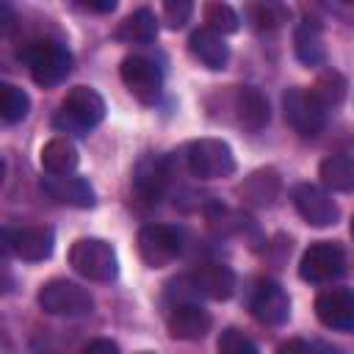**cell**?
I'll return each mask as SVG.
<instances>
[{"label": "cell", "mask_w": 354, "mask_h": 354, "mask_svg": "<svg viewBox=\"0 0 354 354\" xmlns=\"http://www.w3.org/2000/svg\"><path fill=\"white\" fill-rule=\"evenodd\" d=\"M11 28H14V11L8 3H0V30L11 33Z\"/></svg>", "instance_id": "836d02e7"}, {"label": "cell", "mask_w": 354, "mask_h": 354, "mask_svg": "<svg viewBox=\"0 0 354 354\" xmlns=\"http://www.w3.org/2000/svg\"><path fill=\"white\" fill-rule=\"evenodd\" d=\"M80 354H119V346H116L113 340H108V337H97V340H91Z\"/></svg>", "instance_id": "1f68e13d"}, {"label": "cell", "mask_w": 354, "mask_h": 354, "mask_svg": "<svg viewBox=\"0 0 354 354\" xmlns=\"http://www.w3.org/2000/svg\"><path fill=\"white\" fill-rule=\"evenodd\" d=\"M36 301L44 313L50 315H64V318H83L94 310V299L86 288L69 279H50L39 288Z\"/></svg>", "instance_id": "5b68a950"}, {"label": "cell", "mask_w": 354, "mask_h": 354, "mask_svg": "<svg viewBox=\"0 0 354 354\" xmlns=\"http://www.w3.org/2000/svg\"><path fill=\"white\" fill-rule=\"evenodd\" d=\"M39 160H41V169H44L47 174L64 177V174H72V171H75V166H77L80 158H77V147H75L66 136H55V138H50V141L41 147Z\"/></svg>", "instance_id": "44dd1931"}, {"label": "cell", "mask_w": 354, "mask_h": 354, "mask_svg": "<svg viewBox=\"0 0 354 354\" xmlns=\"http://www.w3.org/2000/svg\"><path fill=\"white\" fill-rule=\"evenodd\" d=\"M279 188H282V180H279L277 169H257V171H252V174L238 185V196H241L246 205L268 207V205L279 196Z\"/></svg>", "instance_id": "d6986e66"}, {"label": "cell", "mask_w": 354, "mask_h": 354, "mask_svg": "<svg viewBox=\"0 0 354 354\" xmlns=\"http://www.w3.org/2000/svg\"><path fill=\"white\" fill-rule=\"evenodd\" d=\"M232 108H235L238 124L243 130H249V133H260L271 119L268 100L254 86H238L235 94H232Z\"/></svg>", "instance_id": "9a60e30c"}, {"label": "cell", "mask_w": 354, "mask_h": 354, "mask_svg": "<svg viewBox=\"0 0 354 354\" xmlns=\"http://www.w3.org/2000/svg\"><path fill=\"white\" fill-rule=\"evenodd\" d=\"M188 171L199 180H221L235 171V155L221 138H196L185 149Z\"/></svg>", "instance_id": "277c9868"}, {"label": "cell", "mask_w": 354, "mask_h": 354, "mask_svg": "<svg viewBox=\"0 0 354 354\" xmlns=\"http://www.w3.org/2000/svg\"><path fill=\"white\" fill-rule=\"evenodd\" d=\"M318 174H321V183L332 191H340V194L354 191V158L351 155L324 158L318 166Z\"/></svg>", "instance_id": "cb8c5ba5"}, {"label": "cell", "mask_w": 354, "mask_h": 354, "mask_svg": "<svg viewBox=\"0 0 354 354\" xmlns=\"http://www.w3.org/2000/svg\"><path fill=\"white\" fill-rule=\"evenodd\" d=\"M310 91L315 94V100H318L326 111H332V108H337V105L343 102V97H346V80H343L340 72L326 69V72L318 75V80L313 83Z\"/></svg>", "instance_id": "d4e9b609"}, {"label": "cell", "mask_w": 354, "mask_h": 354, "mask_svg": "<svg viewBox=\"0 0 354 354\" xmlns=\"http://www.w3.org/2000/svg\"><path fill=\"white\" fill-rule=\"evenodd\" d=\"M113 36L127 44H149L158 36V17L149 8H136L116 25Z\"/></svg>", "instance_id": "603a6c76"}, {"label": "cell", "mask_w": 354, "mask_h": 354, "mask_svg": "<svg viewBox=\"0 0 354 354\" xmlns=\"http://www.w3.org/2000/svg\"><path fill=\"white\" fill-rule=\"evenodd\" d=\"M141 354H152V351H141Z\"/></svg>", "instance_id": "d590c367"}, {"label": "cell", "mask_w": 354, "mask_h": 354, "mask_svg": "<svg viewBox=\"0 0 354 354\" xmlns=\"http://www.w3.org/2000/svg\"><path fill=\"white\" fill-rule=\"evenodd\" d=\"M282 111H285V122L304 138L318 136L326 127V116H329V111L315 100V94L299 86L282 94Z\"/></svg>", "instance_id": "8992f818"}, {"label": "cell", "mask_w": 354, "mask_h": 354, "mask_svg": "<svg viewBox=\"0 0 354 354\" xmlns=\"http://www.w3.org/2000/svg\"><path fill=\"white\" fill-rule=\"evenodd\" d=\"M169 160L166 158H158V155H147L138 160L136 171H133V188L141 199L147 202H158L169 185Z\"/></svg>", "instance_id": "2e32d148"}, {"label": "cell", "mask_w": 354, "mask_h": 354, "mask_svg": "<svg viewBox=\"0 0 354 354\" xmlns=\"http://www.w3.org/2000/svg\"><path fill=\"white\" fill-rule=\"evenodd\" d=\"M218 354H260V351L249 335H243L235 326H227L218 335Z\"/></svg>", "instance_id": "f1b7e54d"}, {"label": "cell", "mask_w": 354, "mask_h": 354, "mask_svg": "<svg viewBox=\"0 0 354 354\" xmlns=\"http://www.w3.org/2000/svg\"><path fill=\"white\" fill-rule=\"evenodd\" d=\"M30 111V97L14 86V83H3L0 86V116L6 124H14L19 119H25Z\"/></svg>", "instance_id": "484cf974"}, {"label": "cell", "mask_w": 354, "mask_h": 354, "mask_svg": "<svg viewBox=\"0 0 354 354\" xmlns=\"http://www.w3.org/2000/svg\"><path fill=\"white\" fill-rule=\"evenodd\" d=\"M246 14H249V22H252L257 30H277V28H282V25L288 22V17H290L288 6H282V3H271V0L249 6Z\"/></svg>", "instance_id": "4316f807"}, {"label": "cell", "mask_w": 354, "mask_h": 354, "mask_svg": "<svg viewBox=\"0 0 354 354\" xmlns=\"http://www.w3.org/2000/svg\"><path fill=\"white\" fill-rule=\"evenodd\" d=\"M188 53L207 69H224L230 61V47L224 44V39L207 28H199L191 33L188 39Z\"/></svg>", "instance_id": "ffe728a7"}, {"label": "cell", "mask_w": 354, "mask_h": 354, "mask_svg": "<svg viewBox=\"0 0 354 354\" xmlns=\"http://www.w3.org/2000/svg\"><path fill=\"white\" fill-rule=\"evenodd\" d=\"M17 58L30 69V77L50 88V86H58L61 80H66V75L72 72V53L66 50V44L61 41H53V39H36V41H28Z\"/></svg>", "instance_id": "6da1fadb"}, {"label": "cell", "mask_w": 354, "mask_h": 354, "mask_svg": "<svg viewBox=\"0 0 354 354\" xmlns=\"http://www.w3.org/2000/svg\"><path fill=\"white\" fill-rule=\"evenodd\" d=\"M210 315L199 304H177L166 318V329L177 340H199L210 332Z\"/></svg>", "instance_id": "ac0fdd59"}, {"label": "cell", "mask_w": 354, "mask_h": 354, "mask_svg": "<svg viewBox=\"0 0 354 354\" xmlns=\"http://www.w3.org/2000/svg\"><path fill=\"white\" fill-rule=\"evenodd\" d=\"M102 119H105V100L100 97V91H94L91 86H75L61 102L55 127H61L64 133L86 136Z\"/></svg>", "instance_id": "7a4b0ae2"}, {"label": "cell", "mask_w": 354, "mask_h": 354, "mask_svg": "<svg viewBox=\"0 0 354 354\" xmlns=\"http://www.w3.org/2000/svg\"><path fill=\"white\" fill-rule=\"evenodd\" d=\"M351 238H354V218H351Z\"/></svg>", "instance_id": "e575fe53"}, {"label": "cell", "mask_w": 354, "mask_h": 354, "mask_svg": "<svg viewBox=\"0 0 354 354\" xmlns=\"http://www.w3.org/2000/svg\"><path fill=\"white\" fill-rule=\"evenodd\" d=\"M138 254L149 268H163L180 254V235L169 224H144L138 230Z\"/></svg>", "instance_id": "9c48e42d"}, {"label": "cell", "mask_w": 354, "mask_h": 354, "mask_svg": "<svg viewBox=\"0 0 354 354\" xmlns=\"http://www.w3.org/2000/svg\"><path fill=\"white\" fill-rule=\"evenodd\" d=\"M343 268H346V252L335 241L310 243L299 260V277L304 282H313V285H324V282L337 279L343 274Z\"/></svg>", "instance_id": "52a82bcc"}, {"label": "cell", "mask_w": 354, "mask_h": 354, "mask_svg": "<svg viewBox=\"0 0 354 354\" xmlns=\"http://www.w3.org/2000/svg\"><path fill=\"white\" fill-rule=\"evenodd\" d=\"M191 285H194L196 293H202L213 301H227L238 288V277L224 263H202L191 274Z\"/></svg>", "instance_id": "5bb4252c"}, {"label": "cell", "mask_w": 354, "mask_h": 354, "mask_svg": "<svg viewBox=\"0 0 354 354\" xmlns=\"http://www.w3.org/2000/svg\"><path fill=\"white\" fill-rule=\"evenodd\" d=\"M83 11H94V14H108L116 8V0H80L77 3Z\"/></svg>", "instance_id": "d6a6232c"}, {"label": "cell", "mask_w": 354, "mask_h": 354, "mask_svg": "<svg viewBox=\"0 0 354 354\" xmlns=\"http://www.w3.org/2000/svg\"><path fill=\"white\" fill-rule=\"evenodd\" d=\"M290 196H293V207L310 227H329L337 221V205L326 188L313 183H299Z\"/></svg>", "instance_id": "30bf717a"}, {"label": "cell", "mask_w": 354, "mask_h": 354, "mask_svg": "<svg viewBox=\"0 0 354 354\" xmlns=\"http://www.w3.org/2000/svg\"><path fill=\"white\" fill-rule=\"evenodd\" d=\"M41 188L50 199H55L61 205H69V207H94L97 205V194L88 185V180L75 177V174H64V177L50 174V177L41 180Z\"/></svg>", "instance_id": "e0dca14e"}, {"label": "cell", "mask_w": 354, "mask_h": 354, "mask_svg": "<svg viewBox=\"0 0 354 354\" xmlns=\"http://www.w3.org/2000/svg\"><path fill=\"white\" fill-rule=\"evenodd\" d=\"M191 14H194V3L191 0H166L163 3V22L171 30L183 28L191 19Z\"/></svg>", "instance_id": "f546056e"}, {"label": "cell", "mask_w": 354, "mask_h": 354, "mask_svg": "<svg viewBox=\"0 0 354 354\" xmlns=\"http://www.w3.org/2000/svg\"><path fill=\"white\" fill-rule=\"evenodd\" d=\"M119 75H122V83L127 86V91L141 105L158 102V97L163 91V72L155 61H149L144 55H127L119 66Z\"/></svg>", "instance_id": "ba28073f"}, {"label": "cell", "mask_w": 354, "mask_h": 354, "mask_svg": "<svg viewBox=\"0 0 354 354\" xmlns=\"http://www.w3.org/2000/svg\"><path fill=\"white\" fill-rule=\"evenodd\" d=\"M277 354H315V348L301 337H290L277 348Z\"/></svg>", "instance_id": "4dcf8cb0"}, {"label": "cell", "mask_w": 354, "mask_h": 354, "mask_svg": "<svg viewBox=\"0 0 354 354\" xmlns=\"http://www.w3.org/2000/svg\"><path fill=\"white\" fill-rule=\"evenodd\" d=\"M69 266L91 282H111L119 274L116 252L102 238H77L69 246Z\"/></svg>", "instance_id": "3957f363"}, {"label": "cell", "mask_w": 354, "mask_h": 354, "mask_svg": "<svg viewBox=\"0 0 354 354\" xmlns=\"http://www.w3.org/2000/svg\"><path fill=\"white\" fill-rule=\"evenodd\" d=\"M202 19H205V28L213 30V33H218V36H224V33H235L238 25H241L235 8L227 6V3H205V8H202Z\"/></svg>", "instance_id": "83f0119b"}, {"label": "cell", "mask_w": 354, "mask_h": 354, "mask_svg": "<svg viewBox=\"0 0 354 354\" xmlns=\"http://www.w3.org/2000/svg\"><path fill=\"white\" fill-rule=\"evenodd\" d=\"M249 307H252V315L266 326H279L290 315V299H288L285 288L279 282H271V279L257 282V288L252 290Z\"/></svg>", "instance_id": "7c38bea8"}, {"label": "cell", "mask_w": 354, "mask_h": 354, "mask_svg": "<svg viewBox=\"0 0 354 354\" xmlns=\"http://www.w3.org/2000/svg\"><path fill=\"white\" fill-rule=\"evenodd\" d=\"M315 315L326 329L354 332V290L329 288L315 299Z\"/></svg>", "instance_id": "8fae6325"}, {"label": "cell", "mask_w": 354, "mask_h": 354, "mask_svg": "<svg viewBox=\"0 0 354 354\" xmlns=\"http://www.w3.org/2000/svg\"><path fill=\"white\" fill-rule=\"evenodd\" d=\"M293 50H296V58H299L304 66H318V64H324L326 50H324L321 25H318L315 19H301V22L296 25Z\"/></svg>", "instance_id": "7402d4cb"}, {"label": "cell", "mask_w": 354, "mask_h": 354, "mask_svg": "<svg viewBox=\"0 0 354 354\" xmlns=\"http://www.w3.org/2000/svg\"><path fill=\"white\" fill-rule=\"evenodd\" d=\"M53 246H55V235L50 227H41V224H28L14 235L6 232V249H14V254L28 263L47 260L53 254Z\"/></svg>", "instance_id": "4fadbf2b"}]
</instances>
